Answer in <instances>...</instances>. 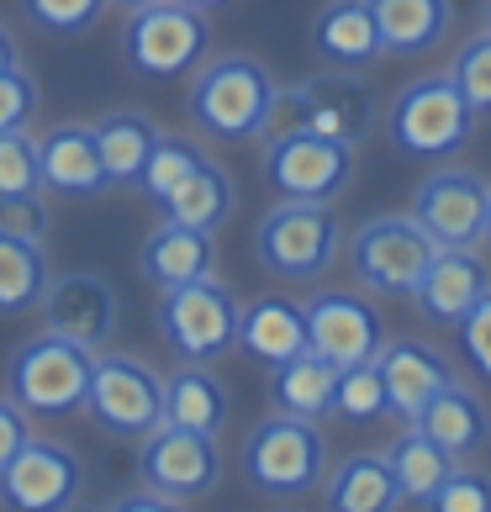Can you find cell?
I'll return each mask as SVG.
<instances>
[{"label":"cell","mask_w":491,"mask_h":512,"mask_svg":"<svg viewBox=\"0 0 491 512\" xmlns=\"http://www.w3.org/2000/svg\"><path fill=\"white\" fill-rule=\"evenodd\" d=\"M275 90L280 80L249 53H217L206 59L191 80V96H185V111L201 138L212 143H259L270 132V111H275Z\"/></svg>","instance_id":"cell-1"},{"label":"cell","mask_w":491,"mask_h":512,"mask_svg":"<svg viewBox=\"0 0 491 512\" xmlns=\"http://www.w3.org/2000/svg\"><path fill=\"white\" fill-rule=\"evenodd\" d=\"M344 254V222L333 201H275L254 227V259L270 280L317 286Z\"/></svg>","instance_id":"cell-2"},{"label":"cell","mask_w":491,"mask_h":512,"mask_svg":"<svg viewBox=\"0 0 491 512\" xmlns=\"http://www.w3.org/2000/svg\"><path fill=\"white\" fill-rule=\"evenodd\" d=\"M243 481H249L259 497L270 502H296V497H312L328 476V439L312 417H291V412H275V417H259L243 439Z\"/></svg>","instance_id":"cell-3"},{"label":"cell","mask_w":491,"mask_h":512,"mask_svg":"<svg viewBox=\"0 0 491 512\" xmlns=\"http://www.w3.org/2000/svg\"><path fill=\"white\" fill-rule=\"evenodd\" d=\"M375 122H381V101L375 90L360 80V69H323L301 85H280L275 90V111H270V132H323L349 148H360ZM264 132V138H270ZM259 138V143H264Z\"/></svg>","instance_id":"cell-4"},{"label":"cell","mask_w":491,"mask_h":512,"mask_svg":"<svg viewBox=\"0 0 491 512\" xmlns=\"http://www.w3.org/2000/svg\"><path fill=\"white\" fill-rule=\"evenodd\" d=\"M476 132V106L460 96V85L449 74H423L407 90H396V101L386 111V138L396 154L439 164L455 159Z\"/></svg>","instance_id":"cell-5"},{"label":"cell","mask_w":491,"mask_h":512,"mask_svg":"<svg viewBox=\"0 0 491 512\" xmlns=\"http://www.w3.org/2000/svg\"><path fill=\"white\" fill-rule=\"evenodd\" d=\"M122 59L143 80H185L212 59V22L185 0H148L127 11Z\"/></svg>","instance_id":"cell-6"},{"label":"cell","mask_w":491,"mask_h":512,"mask_svg":"<svg viewBox=\"0 0 491 512\" xmlns=\"http://www.w3.org/2000/svg\"><path fill=\"white\" fill-rule=\"evenodd\" d=\"M238 307L233 286H222L217 275L185 280L175 291H159V338L175 359H196V365H217L222 354L238 349Z\"/></svg>","instance_id":"cell-7"},{"label":"cell","mask_w":491,"mask_h":512,"mask_svg":"<svg viewBox=\"0 0 491 512\" xmlns=\"http://www.w3.org/2000/svg\"><path fill=\"white\" fill-rule=\"evenodd\" d=\"M90 370H96V349L74 344L64 333H37L6 365V391L22 402L32 417H64L85 407Z\"/></svg>","instance_id":"cell-8"},{"label":"cell","mask_w":491,"mask_h":512,"mask_svg":"<svg viewBox=\"0 0 491 512\" xmlns=\"http://www.w3.org/2000/svg\"><path fill=\"white\" fill-rule=\"evenodd\" d=\"M85 412L96 417V428L111 439L138 444L164 423V375L154 365L132 354H96L90 370V391H85Z\"/></svg>","instance_id":"cell-9"},{"label":"cell","mask_w":491,"mask_h":512,"mask_svg":"<svg viewBox=\"0 0 491 512\" xmlns=\"http://www.w3.org/2000/svg\"><path fill=\"white\" fill-rule=\"evenodd\" d=\"M354 180V148L323 132H270L264 138V185L275 201H338Z\"/></svg>","instance_id":"cell-10"},{"label":"cell","mask_w":491,"mask_h":512,"mask_svg":"<svg viewBox=\"0 0 491 512\" xmlns=\"http://www.w3.org/2000/svg\"><path fill=\"white\" fill-rule=\"evenodd\" d=\"M433 254H439V243L412 222V212L407 217H391V212L370 217V222H360V233L349 238L354 280L375 296H391V301H407L418 291V280H423Z\"/></svg>","instance_id":"cell-11"},{"label":"cell","mask_w":491,"mask_h":512,"mask_svg":"<svg viewBox=\"0 0 491 512\" xmlns=\"http://www.w3.org/2000/svg\"><path fill=\"white\" fill-rule=\"evenodd\" d=\"M138 481L164 491V497L180 502V507L185 502H201L206 491H217V481H222L217 433L159 423L148 439H138Z\"/></svg>","instance_id":"cell-12"},{"label":"cell","mask_w":491,"mask_h":512,"mask_svg":"<svg viewBox=\"0 0 491 512\" xmlns=\"http://www.w3.org/2000/svg\"><path fill=\"white\" fill-rule=\"evenodd\" d=\"M486 191L491 185L476 169L439 164L412 191V222L439 243V249H476L486 243Z\"/></svg>","instance_id":"cell-13"},{"label":"cell","mask_w":491,"mask_h":512,"mask_svg":"<svg viewBox=\"0 0 491 512\" xmlns=\"http://www.w3.org/2000/svg\"><path fill=\"white\" fill-rule=\"evenodd\" d=\"M80 491H85V470L74 460V449L59 439H37V433L0 470V507H16V512H64L80 502Z\"/></svg>","instance_id":"cell-14"},{"label":"cell","mask_w":491,"mask_h":512,"mask_svg":"<svg viewBox=\"0 0 491 512\" xmlns=\"http://www.w3.org/2000/svg\"><path fill=\"white\" fill-rule=\"evenodd\" d=\"M301 312H307V349L323 354L333 370L365 365L386 344L381 312L354 291H317L301 301Z\"/></svg>","instance_id":"cell-15"},{"label":"cell","mask_w":491,"mask_h":512,"mask_svg":"<svg viewBox=\"0 0 491 512\" xmlns=\"http://www.w3.org/2000/svg\"><path fill=\"white\" fill-rule=\"evenodd\" d=\"M43 328L48 333H64L85 349H106L111 333H117V291H111L106 275H90V270H69V275H53L43 301Z\"/></svg>","instance_id":"cell-16"},{"label":"cell","mask_w":491,"mask_h":512,"mask_svg":"<svg viewBox=\"0 0 491 512\" xmlns=\"http://www.w3.org/2000/svg\"><path fill=\"white\" fill-rule=\"evenodd\" d=\"M486 291H491V275H486V259L476 249H439L428 259L418 291L407 301L418 307L423 322H433V328H455Z\"/></svg>","instance_id":"cell-17"},{"label":"cell","mask_w":491,"mask_h":512,"mask_svg":"<svg viewBox=\"0 0 491 512\" xmlns=\"http://www.w3.org/2000/svg\"><path fill=\"white\" fill-rule=\"evenodd\" d=\"M37 169H43V191L48 196H101L111 191V175L101 164L96 132L90 122H59L37 138Z\"/></svg>","instance_id":"cell-18"},{"label":"cell","mask_w":491,"mask_h":512,"mask_svg":"<svg viewBox=\"0 0 491 512\" xmlns=\"http://www.w3.org/2000/svg\"><path fill=\"white\" fill-rule=\"evenodd\" d=\"M375 370H381V381H386L391 417H402V423H407V417L418 412L439 386L455 381L449 354L433 349L428 338H386L381 354H375Z\"/></svg>","instance_id":"cell-19"},{"label":"cell","mask_w":491,"mask_h":512,"mask_svg":"<svg viewBox=\"0 0 491 512\" xmlns=\"http://www.w3.org/2000/svg\"><path fill=\"white\" fill-rule=\"evenodd\" d=\"M212 264H217V233L191 227V222H169V217H159V227L138 249V275L154 291H175L185 280L212 275Z\"/></svg>","instance_id":"cell-20"},{"label":"cell","mask_w":491,"mask_h":512,"mask_svg":"<svg viewBox=\"0 0 491 512\" xmlns=\"http://www.w3.org/2000/svg\"><path fill=\"white\" fill-rule=\"evenodd\" d=\"M407 423H418L428 439L439 444L444 454H455V460H476V454L491 444V412L465 381L439 386L418 412L407 417Z\"/></svg>","instance_id":"cell-21"},{"label":"cell","mask_w":491,"mask_h":512,"mask_svg":"<svg viewBox=\"0 0 491 512\" xmlns=\"http://www.w3.org/2000/svg\"><path fill=\"white\" fill-rule=\"evenodd\" d=\"M312 53L328 69H370L375 59H386L370 0H328L312 16Z\"/></svg>","instance_id":"cell-22"},{"label":"cell","mask_w":491,"mask_h":512,"mask_svg":"<svg viewBox=\"0 0 491 512\" xmlns=\"http://www.w3.org/2000/svg\"><path fill=\"white\" fill-rule=\"evenodd\" d=\"M307 349V312L291 296H254L238 307V354L254 365H280Z\"/></svg>","instance_id":"cell-23"},{"label":"cell","mask_w":491,"mask_h":512,"mask_svg":"<svg viewBox=\"0 0 491 512\" xmlns=\"http://www.w3.org/2000/svg\"><path fill=\"white\" fill-rule=\"evenodd\" d=\"M386 59H423L455 27V0H370Z\"/></svg>","instance_id":"cell-24"},{"label":"cell","mask_w":491,"mask_h":512,"mask_svg":"<svg viewBox=\"0 0 491 512\" xmlns=\"http://www.w3.org/2000/svg\"><path fill=\"white\" fill-rule=\"evenodd\" d=\"M317 491H323L328 512H396L402 507V486L391 476L386 449H365V454L338 460Z\"/></svg>","instance_id":"cell-25"},{"label":"cell","mask_w":491,"mask_h":512,"mask_svg":"<svg viewBox=\"0 0 491 512\" xmlns=\"http://www.w3.org/2000/svg\"><path fill=\"white\" fill-rule=\"evenodd\" d=\"M164 423L222 433V423H228V386L212 375V365L180 359V370L164 375Z\"/></svg>","instance_id":"cell-26"},{"label":"cell","mask_w":491,"mask_h":512,"mask_svg":"<svg viewBox=\"0 0 491 512\" xmlns=\"http://www.w3.org/2000/svg\"><path fill=\"white\" fill-rule=\"evenodd\" d=\"M90 132H96V148H101V164H106L111 185H117V191H138V175H143V164L159 143V122L122 106V111L96 117Z\"/></svg>","instance_id":"cell-27"},{"label":"cell","mask_w":491,"mask_h":512,"mask_svg":"<svg viewBox=\"0 0 491 512\" xmlns=\"http://www.w3.org/2000/svg\"><path fill=\"white\" fill-rule=\"evenodd\" d=\"M238 206V191H233V175L222 169L212 154H206L191 175H185L175 191L159 201V217L169 222H191V227H206V233H217V227H228Z\"/></svg>","instance_id":"cell-28"},{"label":"cell","mask_w":491,"mask_h":512,"mask_svg":"<svg viewBox=\"0 0 491 512\" xmlns=\"http://www.w3.org/2000/svg\"><path fill=\"white\" fill-rule=\"evenodd\" d=\"M48 249L43 238H27L0 222V317H27L48 291Z\"/></svg>","instance_id":"cell-29"},{"label":"cell","mask_w":491,"mask_h":512,"mask_svg":"<svg viewBox=\"0 0 491 512\" xmlns=\"http://www.w3.org/2000/svg\"><path fill=\"white\" fill-rule=\"evenodd\" d=\"M333 386H338V370L312 349L270 365V407L275 412L312 417V423L317 417H333Z\"/></svg>","instance_id":"cell-30"},{"label":"cell","mask_w":491,"mask_h":512,"mask_svg":"<svg viewBox=\"0 0 491 512\" xmlns=\"http://www.w3.org/2000/svg\"><path fill=\"white\" fill-rule=\"evenodd\" d=\"M386 460H391L396 486H402V507H428L433 491L444 486V476L460 465L455 454H444L418 423H407L402 433H396L391 449H386Z\"/></svg>","instance_id":"cell-31"},{"label":"cell","mask_w":491,"mask_h":512,"mask_svg":"<svg viewBox=\"0 0 491 512\" xmlns=\"http://www.w3.org/2000/svg\"><path fill=\"white\" fill-rule=\"evenodd\" d=\"M333 417H344V423H354V428L386 423V417H391V396H386V381H381V370H375V359L338 370V386H333Z\"/></svg>","instance_id":"cell-32"},{"label":"cell","mask_w":491,"mask_h":512,"mask_svg":"<svg viewBox=\"0 0 491 512\" xmlns=\"http://www.w3.org/2000/svg\"><path fill=\"white\" fill-rule=\"evenodd\" d=\"M206 159V148L196 143V138H180V132H159V143H154V154H148V164H143V175H138V191L148 196V201H164L175 185L191 175V169Z\"/></svg>","instance_id":"cell-33"},{"label":"cell","mask_w":491,"mask_h":512,"mask_svg":"<svg viewBox=\"0 0 491 512\" xmlns=\"http://www.w3.org/2000/svg\"><path fill=\"white\" fill-rule=\"evenodd\" d=\"M22 196H43V169H37V138L16 127L0 132V206Z\"/></svg>","instance_id":"cell-34"},{"label":"cell","mask_w":491,"mask_h":512,"mask_svg":"<svg viewBox=\"0 0 491 512\" xmlns=\"http://www.w3.org/2000/svg\"><path fill=\"white\" fill-rule=\"evenodd\" d=\"M449 80L460 85V96L476 106V117H491V27L465 37L455 48V64H449Z\"/></svg>","instance_id":"cell-35"},{"label":"cell","mask_w":491,"mask_h":512,"mask_svg":"<svg viewBox=\"0 0 491 512\" xmlns=\"http://www.w3.org/2000/svg\"><path fill=\"white\" fill-rule=\"evenodd\" d=\"M111 0H22V16L48 37H80L106 16Z\"/></svg>","instance_id":"cell-36"},{"label":"cell","mask_w":491,"mask_h":512,"mask_svg":"<svg viewBox=\"0 0 491 512\" xmlns=\"http://www.w3.org/2000/svg\"><path fill=\"white\" fill-rule=\"evenodd\" d=\"M428 507L433 512H491V476L476 465H455Z\"/></svg>","instance_id":"cell-37"},{"label":"cell","mask_w":491,"mask_h":512,"mask_svg":"<svg viewBox=\"0 0 491 512\" xmlns=\"http://www.w3.org/2000/svg\"><path fill=\"white\" fill-rule=\"evenodd\" d=\"M37 106H43V96H37V80L16 64V69H0V132H16L37 122Z\"/></svg>","instance_id":"cell-38"},{"label":"cell","mask_w":491,"mask_h":512,"mask_svg":"<svg viewBox=\"0 0 491 512\" xmlns=\"http://www.w3.org/2000/svg\"><path fill=\"white\" fill-rule=\"evenodd\" d=\"M455 333H460V354H465V365L481 375V381L491 386V291L470 307L460 322H455Z\"/></svg>","instance_id":"cell-39"},{"label":"cell","mask_w":491,"mask_h":512,"mask_svg":"<svg viewBox=\"0 0 491 512\" xmlns=\"http://www.w3.org/2000/svg\"><path fill=\"white\" fill-rule=\"evenodd\" d=\"M27 439H32V412L6 391V396H0V470L16 460V449H22Z\"/></svg>","instance_id":"cell-40"},{"label":"cell","mask_w":491,"mask_h":512,"mask_svg":"<svg viewBox=\"0 0 491 512\" xmlns=\"http://www.w3.org/2000/svg\"><path fill=\"white\" fill-rule=\"evenodd\" d=\"M0 222L16 227L27 238H43L48 243V191L43 196H22V201H6L0 206Z\"/></svg>","instance_id":"cell-41"},{"label":"cell","mask_w":491,"mask_h":512,"mask_svg":"<svg viewBox=\"0 0 491 512\" xmlns=\"http://www.w3.org/2000/svg\"><path fill=\"white\" fill-rule=\"evenodd\" d=\"M111 512H169V507H180V502H169L164 491H154V486H138V491H127V497H117V502H106Z\"/></svg>","instance_id":"cell-42"},{"label":"cell","mask_w":491,"mask_h":512,"mask_svg":"<svg viewBox=\"0 0 491 512\" xmlns=\"http://www.w3.org/2000/svg\"><path fill=\"white\" fill-rule=\"evenodd\" d=\"M22 64V48H16V37H11V27L0 22V69H16Z\"/></svg>","instance_id":"cell-43"},{"label":"cell","mask_w":491,"mask_h":512,"mask_svg":"<svg viewBox=\"0 0 491 512\" xmlns=\"http://www.w3.org/2000/svg\"><path fill=\"white\" fill-rule=\"evenodd\" d=\"M185 6H196V11L212 16V11H222V6H233V0H185Z\"/></svg>","instance_id":"cell-44"},{"label":"cell","mask_w":491,"mask_h":512,"mask_svg":"<svg viewBox=\"0 0 491 512\" xmlns=\"http://www.w3.org/2000/svg\"><path fill=\"white\" fill-rule=\"evenodd\" d=\"M111 6H122V11H138V6H148V0H111Z\"/></svg>","instance_id":"cell-45"},{"label":"cell","mask_w":491,"mask_h":512,"mask_svg":"<svg viewBox=\"0 0 491 512\" xmlns=\"http://www.w3.org/2000/svg\"><path fill=\"white\" fill-rule=\"evenodd\" d=\"M486 243H491V191H486Z\"/></svg>","instance_id":"cell-46"},{"label":"cell","mask_w":491,"mask_h":512,"mask_svg":"<svg viewBox=\"0 0 491 512\" xmlns=\"http://www.w3.org/2000/svg\"><path fill=\"white\" fill-rule=\"evenodd\" d=\"M486 27H491V0H486Z\"/></svg>","instance_id":"cell-47"}]
</instances>
